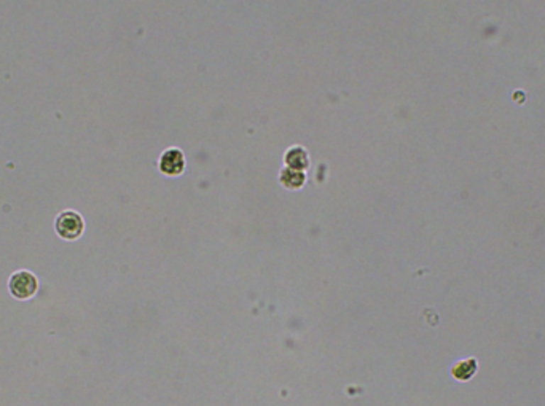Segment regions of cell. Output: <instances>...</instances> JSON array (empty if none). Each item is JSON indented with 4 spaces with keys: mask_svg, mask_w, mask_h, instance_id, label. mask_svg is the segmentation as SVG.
Wrapping results in <instances>:
<instances>
[{
    "mask_svg": "<svg viewBox=\"0 0 545 406\" xmlns=\"http://www.w3.org/2000/svg\"><path fill=\"white\" fill-rule=\"evenodd\" d=\"M284 163L290 169H297V171H304L309 166V156L308 152L303 147H290L284 155Z\"/></svg>",
    "mask_w": 545,
    "mask_h": 406,
    "instance_id": "4",
    "label": "cell"
},
{
    "mask_svg": "<svg viewBox=\"0 0 545 406\" xmlns=\"http://www.w3.org/2000/svg\"><path fill=\"white\" fill-rule=\"evenodd\" d=\"M158 169L167 177H179L185 171V156L179 148H167L161 153L158 160Z\"/></svg>",
    "mask_w": 545,
    "mask_h": 406,
    "instance_id": "3",
    "label": "cell"
},
{
    "mask_svg": "<svg viewBox=\"0 0 545 406\" xmlns=\"http://www.w3.org/2000/svg\"><path fill=\"white\" fill-rule=\"evenodd\" d=\"M9 289L15 298L29 300L37 293V289H38L37 278L29 271H18L10 278Z\"/></svg>",
    "mask_w": 545,
    "mask_h": 406,
    "instance_id": "2",
    "label": "cell"
},
{
    "mask_svg": "<svg viewBox=\"0 0 545 406\" xmlns=\"http://www.w3.org/2000/svg\"><path fill=\"white\" fill-rule=\"evenodd\" d=\"M279 182H281V185L284 188L292 190V192H297V190L303 188L304 182H307V175H304L303 171L284 168L282 171L279 172Z\"/></svg>",
    "mask_w": 545,
    "mask_h": 406,
    "instance_id": "5",
    "label": "cell"
},
{
    "mask_svg": "<svg viewBox=\"0 0 545 406\" xmlns=\"http://www.w3.org/2000/svg\"><path fill=\"white\" fill-rule=\"evenodd\" d=\"M55 228H56V233H57V236H60V238L66 239V241H75L83 234V230H85V224H83V219L80 217V214L72 212V211H66L56 219Z\"/></svg>",
    "mask_w": 545,
    "mask_h": 406,
    "instance_id": "1",
    "label": "cell"
},
{
    "mask_svg": "<svg viewBox=\"0 0 545 406\" xmlns=\"http://www.w3.org/2000/svg\"><path fill=\"white\" fill-rule=\"evenodd\" d=\"M463 371L466 373V375H464V381H466V379L472 378L473 373H475V362H473V360H467V362L459 363V365L456 366V368H454L453 375H454V376H458V375H461V373H463Z\"/></svg>",
    "mask_w": 545,
    "mask_h": 406,
    "instance_id": "6",
    "label": "cell"
}]
</instances>
